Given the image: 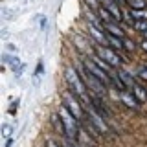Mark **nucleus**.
I'll use <instances>...</instances> for the list:
<instances>
[{
  "mask_svg": "<svg viewBox=\"0 0 147 147\" xmlns=\"http://www.w3.org/2000/svg\"><path fill=\"white\" fill-rule=\"evenodd\" d=\"M64 79L68 83V88L72 92H76V94L85 101V105H90V96H88V92H86V85H85V81H83L81 74L74 66H66V70H64Z\"/></svg>",
  "mask_w": 147,
  "mask_h": 147,
  "instance_id": "obj_1",
  "label": "nucleus"
},
{
  "mask_svg": "<svg viewBox=\"0 0 147 147\" xmlns=\"http://www.w3.org/2000/svg\"><path fill=\"white\" fill-rule=\"evenodd\" d=\"M92 44H94V52L96 55H99L103 61H107L112 68H121V64L125 63V59L119 55V52H116L114 48H110L107 44H98L92 40Z\"/></svg>",
  "mask_w": 147,
  "mask_h": 147,
  "instance_id": "obj_2",
  "label": "nucleus"
},
{
  "mask_svg": "<svg viewBox=\"0 0 147 147\" xmlns=\"http://www.w3.org/2000/svg\"><path fill=\"white\" fill-rule=\"evenodd\" d=\"M79 99L81 98L76 94V92H72V90H64L63 92V105L70 110L74 116L79 119V121H83L85 116H86V112H85V107H83L85 103H81Z\"/></svg>",
  "mask_w": 147,
  "mask_h": 147,
  "instance_id": "obj_3",
  "label": "nucleus"
},
{
  "mask_svg": "<svg viewBox=\"0 0 147 147\" xmlns=\"http://www.w3.org/2000/svg\"><path fill=\"white\" fill-rule=\"evenodd\" d=\"M59 116L63 118L64 121V127H66V132H68V138H72V140H77V134H79V119H77L74 114L68 110L64 105L61 103V107H59Z\"/></svg>",
  "mask_w": 147,
  "mask_h": 147,
  "instance_id": "obj_4",
  "label": "nucleus"
},
{
  "mask_svg": "<svg viewBox=\"0 0 147 147\" xmlns=\"http://www.w3.org/2000/svg\"><path fill=\"white\" fill-rule=\"evenodd\" d=\"M81 77H83V81H85V85H86V88H90L92 90V94H98V96H103L105 92H107V88L109 86L105 85L103 81H99L98 77L94 76V74H92L88 68L85 66V64H83V68H81Z\"/></svg>",
  "mask_w": 147,
  "mask_h": 147,
  "instance_id": "obj_5",
  "label": "nucleus"
},
{
  "mask_svg": "<svg viewBox=\"0 0 147 147\" xmlns=\"http://www.w3.org/2000/svg\"><path fill=\"white\" fill-rule=\"evenodd\" d=\"M85 112H86V118H88L90 121L94 123L96 129H98L101 134L109 132V125H107V121H105L107 118H103V116H101V114H99V112H98V110H96L94 107H92V105H85Z\"/></svg>",
  "mask_w": 147,
  "mask_h": 147,
  "instance_id": "obj_6",
  "label": "nucleus"
},
{
  "mask_svg": "<svg viewBox=\"0 0 147 147\" xmlns=\"http://www.w3.org/2000/svg\"><path fill=\"white\" fill-rule=\"evenodd\" d=\"M83 64H85V66L88 68V70H90L92 74H94V76L98 77L99 81H103L107 86H110V85H112V74H109L107 70H103L101 66H98V64H96L94 61H92V59H88V61H85Z\"/></svg>",
  "mask_w": 147,
  "mask_h": 147,
  "instance_id": "obj_7",
  "label": "nucleus"
},
{
  "mask_svg": "<svg viewBox=\"0 0 147 147\" xmlns=\"http://www.w3.org/2000/svg\"><path fill=\"white\" fill-rule=\"evenodd\" d=\"M119 99H121V103L125 105V107H129V109H138V105H140L138 98H136L134 94H132L131 90H123V92H119Z\"/></svg>",
  "mask_w": 147,
  "mask_h": 147,
  "instance_id": "obj_8",
  "label": "nucleus"
},
{
  "mask_svg": "<svg viewBox=\"0 0 147 147\" xmlns=\"http://www.w3.org/2000/svg\"><path fill=\"white\" fill-rule=\"evenodd\" d=\"M50 121H52L53 129H55V131H57L63 138H68V132H66V127H64V121H63V118L59 116V114H52Z\"/></svg>",
  "mask_w": 147,
  "mask_h": 147,
  "instance_id": "obj_9",
  "label": "nucleus"
},
{
  "mask_svg": "<svg viewBox=\"0 0 147 147\" xmlns=\"http://www.w3.org/2000/svg\"><path fill=\"white\" fill-rule=\"evenodd\" d=\"M105 7L110 11V15L114 17V20L116 22H121L123 20V13H121V9H119V6H118V2H114V0H110V2H107V4H103Z\"/></svg>",
  "mask_w": 147,
  "mask_h": 147,
  "instance_id": "obj_10",
  "label": "nucleus"
},
{
  "mask_svg": "<svg viewBox=\"0 0 147 147\" xmlns=\"http://www.w3.org/2000/svg\"><path fill=\"white\" fill-rule=\"evenodd\" d=\"M103 28H105V31H107V33L125 39V31L119 28V22H109V24H103Z\"/></svg>",
  "mask_w": 147,
  "mask_h": 147,
  "instance_id": "obj_11",
  "label": "nucleus"
},
{
  "mask_svg": "<svg viewBox=\"0 0 147 147\" xmlns=\"http://www.w3.org/2000/svg\"><path fill=\"white\" fill-rule=\"evenodd\" d=\"M107 42H109L110 48H114L116 52H123V50H125V46H123V39H121V37H116V35L107 33Z\"/></svg>",
  "mask_w": 147,
  "mask_h": 147,
  "instance_id": "obj_12",
  "label": "nucleus"
},
{
  "mask_svg": "<svg viewBox=\"0 0 147 147\" xmlns=\"http://www.w3.org/2000/svg\"><path fill=\"white\" fill-rule=\"evenodd\" d=\"M118 76L121 77V81L125 83V86L129 90H132V86L136 85V81H134V77H132V74L131 72H127V70H123V68H118Z\"/></svg>",
  "mask_w": 147,
  "mask_h": 147,
  "instance_id": "obj_13",
  "label": "nucleus"
},
{
  "mask_svg": "<svg viewBox=\"0 0 147 147\" xmlns=\"http://www.w3.org/2000/svg\"><path fill=\"white\" fill-rule=\"evenodd\" d=\"M131 92L138 98V101H140V103H145V101H147V88H145L144 85L136 83V85L132 86V90H131Z\"/></svg>",
  "mask_w": 147,
  "mask_h": 147,
  "instance_id": "obj_14",
  "label": "nucleus"
},
{
  "mask_svg": "<svg viewBox=\"0 0 147 147\" xmlns=\"http://www.w3.org/2000/svg\"><path fill=\"white\" fill-rule=\"evenodd\" d=\"M98 15H99V20L103 22V24H109V22H116L114 20V17L110 15V11L105 6H99L98 7Z\"/></svg>",
  "mask_w": 147,
  "mask_h": 147,
  "instance_id": "obj_15",
  "label": "nucleus"
},
{
  "mask_svg": "<svg viewBox=\"0 0 147 147\" xmlns=\"http://www.w3.org/2000/svg\"><path fill=\"white\" fill-rule=\"evenodd\" d=\"M2 63H4V64H11L13 70H15V68H20V66H22L20 61H18V57H15V55L11 57V55H7V53H4V55H2Z\"/></svg>",
  "mask_w": 147,
  "mask_h": 147,
  "instance_id": "obj_16",
  "label": "nucleus"
},
{
  "mask_svg": "<svg viewBox=\"0 0 147 147\" xmlns=\"http://www.w3.org/2000/svg\"><path fill=\"white\" fill-rule=\"evenodd\" d=\"M131 17L134 18V20H147L145 9H131Z\"/></svg>",
  "mask_w": 147,
  "mask_h": 147,
  "instance_id": "obj_17",
  "label": "nucleus"
},
{
  "mask_svg": "<svg viewBox=\"0 0 147 147\" xmlns=\"http://www.w3.org/2000/svg\"><path fill=\"white\" fill-rule=\"evenodd\" d=\"M131 9H145L147 7V0H127Z\"/></svg>",
  "mask_w": 147,
  "mask_h": 147,
  "instance_id": "obj_18",
  "label": "nucleus"
},
{
  "mask_svg": "<svg viewBox=\"0 0 147 147\" xmlns=\"http://www.w3.org/2000/svg\"><path fill=\"white\" fill-rule=\"evenodd\" d=\"M134 30L140 31V33H145L147 31V20H134Z\"/></svg>",
  "mask_w": 147,
  "mask_h": 147,
  "instance_id": "obj_19",
  "label": "nucleus"
},
{
  "mask_svg": "<svg viewBox=\"0 0 147 147\" xmlns=\"http://www.w3.org/2000/svg\"><path fill=\"white\" fill-rule=\"evenodd\" d=\"M13 131H15V129H13V125H9V123H4L2 125V136L4 138H11Z\"/></svg>",
  "mask_w": 147,
  "mask_h": 147,
  "instance_id": "obj_20",
  "label": "nucleus"
},
{
  "mask_svg": "<svg viewBox=\"0 0 147 147\" xmlns=\"http://www.w3.org/2000/svg\"><path fill=\"white\" fill-rule=\"evenodd\" d=\"M63 147H81V145L72 138H63Z\"/></svg>",
  "mask_w": 147,
  "mask_h": 147,
  "instance_id": "obj_21",
  "label": "nucleus"
},
{
  "mask_svg": "<svg viewBox=\"0 0 147 147\" xmlns=\"http://www.w3.org/2000/svg\"><path fill=\"white\" fill-rule=\"evenodd\" d=\"M138 77H140L142 81L147 83V64H145V66H140V70H138Z\"/></svg>",
  "mask_w": 147,
  "mask_h": 147,
  "instance_id": "obj_22",
  "label": "nucleus"
},
{
  "mask_svg": "<svg viewBox=\"0 0 147 147\" xmlns=\"http://www.w3.org/2000/svg\"><path fill=\"white\" fill-rule=\"evenodd\" d=\"M123 46H125V50H129V52L134 50V42H131L129 39H123Z\"/></svg>",
  "mask_w": 147,
  "mask_h": 147,
  "instance_id": "obj_23",
  "label": "nucleus"
},
{
  "mask_svg": "<svg viewBox=\"0 0 147 147\" xmlns=\"http://www.w3.org/2000/svg\"><path fill=\"white\" fill-rule=\"evenodd\" d=\"M46 147H59L57 144H55V142H52V140H48V142H46ZM63 147V145H61Z\"/></svg>",
  "mask_w": 147,
  "mask_h": 147,
  "instance_id": "obj_24",
  "label": "nucleus"
},
{
  "mask_svg": "<svg viewBox=\"0 0 147 147\" xmlns=\"http://www.w3.org/2000/svg\"><path fill=\"white\" fill-rule=\"evenodd\" d=\"M142 50H144V52L147 53V39L144 40V42H142Z\"/></svg>",
  "mask_w": 147,
  "mask_h": 147,
  "instance_id": "obj_25",
  "label": "nucleus"
},
{
  "mask_svg": "<svg viewBox=\"0 0 147 147\" xmlns=\"http://www.w3.org/2000/svg\"><path fill=\"white\" fill-rule=\"evenodd\" d=\"M7 50H9V52H15V53H17V48H15V46H11V44H7Z\"/></svg>",
  "mask_w": 147,
  "mask_h": 147,
  "instance_id": "obj_26",
  "label": "nucleus"
},
{
  "mask_svg": "<svg viewBox=\"0 0 147 147\" xmlns=\"http://www.w3.org/2000/svg\"><path fill=\"white\" fill-rule=\"evenodd\" d=\"M13 145V140H11V138H7V144H6V147H11Z\"/></svg>",
  "mask_w": 147,
  "mask_h": 147,
  "instance_id": "obj_27",
  "label": "nucleus"
},
{
  "mask_svg": "<svg viewBox=\"0 0 147 147\" xmlns=\"http://www.w3.org/2000/svg\"><path fill=\"white\" fill-rule=\"evenodd\" d=\"M99 2H101V4H107V2H110V0H99Z\"/></svg>",
  "mask_w": 147,
  "mask_h": 147,
  "instance_id": "obj_28",
  "label": "nucleus"
},
{
  "mask_svg": "<svg viewBox=\"0 0 147 147\" xmlns=\"http://www.w3.org/2000/svg\"><path fill=\"white\" fill-rule=\"evenodd\" d=\"M114 2H118V4H119V2H127V0H114Z\"/></svg>",
  "mask_w": 147,
  "mask_h": 147,
  "instance_id": "obj_29",
  "label": "nucleus"
},
{
  "mask_svg": "<svg viewBox=\"0 0 147 147\" xmlns=\"http://www.w3.org/2000/svg\"><path fill=\"white\" fill-rule=\"evenodd\" d=\"M144 35H145V39H147V31H145V33H144Z\"/></svg>",
  "mask_w": 147,
  "mask_h": 147,
  "instance_id": "obj_30",
  "label": "nucleus"
}]
</instances>
